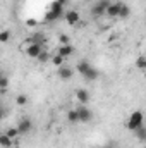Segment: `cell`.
Segmentation results:
<instances>
[{
    "label": "cell",
    "instance_id": "cell-1",
    "mask_svg": "<svg viewBox=\"0 0 146 148\" xmlns=\"http://www.w3.org/2000/svg\"><path fill=\"white\" fill-rule=\"evenodd\" d=\"M76 69H77V73L81 74L84 79H88V81H96V79H98V71H96L88 60H81Z\"/></svg>",
    "mask_w": 146,
    "mask_h": 148
},
{
    "label": "cell",
    "instance_id": "cell-2",
    "mask_svg": "<svg viewBox=\"0 0 146 148\" xmlns=\"http://www.w3.org/2000/svg\"><path fill=\"white\" fill-rule=\"evenodd\" d=\"M143 121H145V115H143V112H132L131 115H129V121H127V127L131 129V131H136V129H139L141 126H143Z\"/></svg>",
    "mask_w": 146,
    "mask_h": 148
},
{
    "label": "cell",
    "instance_id": "cell-3",
    "mask_svg": "<svg viewBox=\"0 0 146 148\" xmlns=\"http://www.w3.org/2000/svg\"><path fill=\"white\" fill-rule=\"evenodd\" d=\"M110 3H112L110 0H98V2L91 7V16H93V17H102V16H105Z\"/></svg>",
    "mask_w": 146,
    "mask_h": 148
},
{
    "label": "cell",
    "instance_id": "cell-4",
    "mask_svg": "<svg viewBox=\"0 0 146 148\" xmlns=\"http://www.w3.org/2000/svg\"><path fill=\"white\" fill-rule=\"evenodd\" d=\"M62 3H59V2H55L50 9H48V12H46V16H45V21L46 23H50V21H55V19H59L60 16H62Z\"/></svg>",
    "mask_w": 146,
    "mask_h": 148
},
{
    "label": "cell",
    "instance_id": "cell-5",
    "mask_svg": "<svg viewBox=\"0 0 146 148\" xmlns=\"http://www.w3.org/2000/svg\"><path fill=\"white\" fill-rule=\"evenodd\" d=\"M43 52V45L40 43H33L31 40H28V47H26V55L31 59H38Z\"/></svg>",
    "mask_w": 146,
    "mask_h": 148
},
{
    "label": "cell",
    "instance_id": "cell-6",
    "mask_svg": "<svg viewBox=\"0 0 146 148\" xmlns=\"http://www.w3.org/2000/svg\"><path fill=\"white\" fill-rule=\"evenodd\" d=\"M17 129H19L21 134H28V133L33 129V122H31V119H29V117H23V119L17 122Z\"/></svg>",
    "mask_w": 146,
    "mask_h": 148
},
{
    "label": "cell",
    "instance_id": "cell-7",
    "mask_svg": "<svg viewBox=\"0 0 146 148\" xmlns=\"http://www.w3.org/2000/svg\"><path fill=\"white\" fill-rule=\"evenodd\" d=\"M77 114H79V122H89L93 119V112L89 110L88 107H84V105H81L77 109Z\"/></svg>",
    "mask_w": 146,
    "mask_h": 148
},
{
    "label": "cell",
    "instance_id": "cell-8",
    "mask_svg": "<svg viewBox=\"0 0 146 148\" xmlns=\"http://www.w3.org/2000/svg\"><path fill=\"white\" fill-rule=\"evenodd\" d=\"M79 21H81V16H79L77 10H67V12H65V23H67L69 26H76Z\"/></svg>",
    "mask_w": 146,
    "mask_h": 148
},
{
    "label": "cell",
    "instance_id": "cell-9",
    "mask_svg": "<svg viewBox=\"0 0 146 148\" xmlns=\"http://www.w3.org/2000/svg\"><path fill=\"white\" fill-rule=\"evenodd\" d=\"M120 3H122V2H112V3L108 5V9H107V14H105V16H108L110 19H112V17H119Z\"/></svg>",
    "mask_w": 146,
    "mask_h": 148
},
{
    "label": "cell",
    "instance_id": "cell-10",
    "mask_svg": "<svg viewBox=\"0 0 146 148\" xmlns=\"http://www.w3.org/2000/svg\"><path fill=\"white\" fill-rule=\"evenodd\" d=\"M57 74H59V77L60 79H64V81H67V79H71L72 77V74H74V71L69 67V66H62V67H59V71H57Z\"/></svg>",
    "mask_w": 146,
    "mask_h": 148
},
{
    "label": "cell",
    "instance_id": "cell-11",
    "mask_svg": "<svg viewBox=\"0 0 146 148\" xmlns=\"http://www.w3.org/2000/svg\"><path fill=\"white\" fill-rule=\"evenodd\" d=\"M76 100H77L81 105L88 103V102H89V93H88V90H84V88H79V90L76 91Z\"/></svg>",
    "mask_w": 146,
    "mask_h": 148
},
{
    "label": "cell",
    "instance_id": "cell-12",
    "mask_svg": "<svg viewBox=\"0 0 146 148\" xmlns=\"http://www.w3.org/2000/svg\"><path fill=\"white\" fill-rule=\"evenodd\" d=\"M57 53H59V55H62L64 59H69V57L74 53V47L71 45V43H69V45H60Z\"/></svg>",
    "mask_w": 146,
    "mask_h": 148
},
{
    "label": "cell",
    "instance_id": "cell-13",
    "mask_svg": "<svg viewBox=\"0 0 146 148\" xmlns=\"http://www.w3.org/2000/svg\"><path fill=\"white\" fill-rule=\"evenodd\" d=\"M131 16V9L127 3H120V12H119V17L120 19H127Z\"/></svg>",
    "mask_w": 146,
    "mask_h": 148
},
{
    "label": "cell",
    "instance_id": "cell-14",
    "mask_svg": "<svg viewBox=\"0 0 146 148\" xmlns=\"http://www.w3.org/2000/svg\"><path fill=\"white\" fill-rule=\"evenodd\" d=\"M12 143H14V140H12V138H9L5 133L0 136V145H2V148H10V147H12Z\"/></svg>",
    "mask_w": 146,
    "mask_h": 148
},
{
    "label": "cell",
    "instance_id": "cell-15",
    "mask_svg": "<svg viewBox=\"0 0 146 148\" xmlns=\"http://www.w3.org/2000/svg\"><path fill=\"white\" fill-rule=\"evenodd\" d=\"M28 102H29V98H28V95H24V93H21V95H17V97H16V103H17L19 107L28 105Z\"/></svg>",
    "mask_w": 146,
    "mask_h": 148
},
{
    "label": "cell",
    "instance_id": "cell-16",
    "mask_svg": "<svg viewBox=\"0 0 146 148\" xmlns=\"http://www.w3.org/2000/svg\"><path fill=\"white\" fill-rule=\"evenodd\" d=\"M64 60H65V59H64L62 55H59V53L52 57V64H53V66H57V67H62V66H64Z\"/></svg>",
    "mask_w": 146,
    "mask_h": 148
},
{
    "label": "cell",
    "instance_id": "cell-17",
    "mask_svg": "<svg viewBox=\"0 0 146 148\" xmlns=\"http://www.w3.org/2000/svg\"><path fill=\"white\" fill-rule=\"evenodd\" d=\"M7 88H9V79H7L5 74H2V76H0V90H2V93H5Z\"/></svg>",
    "mask_w": 146,
    "mask_h": 148
},
{
    "label": "cell",
    "instance_id": "cell-18",
    "mask_svg": "<svg viewBox=\"0 0 146 148\" xmlns=\"http://www.w3.org/2000/svg\"><path fill=\"white\" fill-rule=\"evenodd\" d=\"M5 134H7L9 138H12V140H16V138H17V136L21 134V133H19V129H17V126H16V127H9V129L5 131Z\"/></svg>",
    "mask_w": 146,
    "mask_h": 148
},
{
    "label": "cell",
    "instance_id": "cell-19",
    "mask_svg": "<svg viewBox=\"0 0 146 148\" xmlns=\"http://www.w3.org/2000/svg\"><path fill=\"white\" fill-rule=\"evenodd\" d=\"M67 119H69V122H79V114H77V109H76V110H69V112H67Z\"/></svg>",
    "mask_w": 146,
    "mask_h": 148
},
{
    "label": "cell",
    "instance_id": "cell-20",
    "mask_svg": "<svg viewBox=\"0 0 146 148\" xmlns=\"http://www.w3.org/2000/svg\"><path fill=\"white\" fill-rule=\"evenodd\" d=\"M31 41H33V43H40V45H45V38H43L41 33H36L35 36L31 38Z\"/></svg>",
    "mask_w": 146,
    "mask_h": 148
},
{
    "label": "cell",
    "instance_id": "cell-21",
    "mask_svg": "<svg viewBox=\"0 0 146 148\" xmlns=\"http://www.w3.org/2000/svg\"><path fill=\"white\" fill-rule=\"evenodd\" d=\"M136 66H138V69L145 71V66H146V57H138V60H136Z\"/></svg>",
    "mask_w": 146,
    "mask_h": 148
},
{
    "label": "cell",
    "instance_id": "cell-22",
    "mask_svg": "<svg viewBox=\"0 0 146 148\" xmlns=\"http://www.w3.org/2000/svg\"><path fill=\"white\" fill-rule=\"evenodd\" d=\"M9 38H10V33H9L7 29L0 33V41H2V43H7V41H9Z\"/></svg>",
    "mask_w": 146,
    "mask_h": 148
},
{
    "label": "cell",
    "instance_id": "cell-23",
    "mask_svg": "<svg viewBox=\"0 0 146 148\" xmlns=\"http://www.w3.org/2000/svg\"><path fill=\"white\" fill-rule=\"evenodd\" d=\"M134 133H136V136H139L141 140H145V138H146V129H145V127H143V126H141L139 129H136Z\"/></svg>",
    "mask_w": 146,
    "mask_h": 148
},
{
    "label": "cell",
    "instance_id": "cell-24",
    "mask_svg": "<svg viewBox=\"0 0 146 148\" xmlns=\"http://www.w3.org/2000/svg\"><path fill=\"white\" fill-rule=\"evenodd\" d=\"M38 60H40V62H46V60H52V59H50L48 52H45V50H43V52H41V55L38 57Z\"/></svg>",
    "mask_w": 146,
    "mask_h": 148
},
{
    "label": "cell",
    "instance_id": "cell-25",
    "mask_svg": "<svg viewBox=\"0 0 146 148\" xmlns=\"http://www.w3.org/2000/svg\"><path fill=\"white\" fill-rule=\"evenodd\" d=\"M59 40H60V45H69L71 43V38L67 36V35H60Z\"/></svg>",
    "mask_w": 146,
    "mask_h": 148
},
{
    "label": "cell",
    "instance_id": "cell-26",
    "mask_svg": "<svg viewBox=\"0 0 146 148\" xmlns=\"http://www.w3.org/2000/svg\"><path fill=\"white\" fill-rule=\"evenodd\" d=\"M28 26H36V21H33V19H29V21H28Z\"/></svg>",
    "mask_w": 146,
    "mask_h": 148
},
{
    "label": "cell",
    "instance_id": "cell-27",
    "mask_svg": "<svg viewBox=\"0 0 146 148\" xmlns=\"http://www.w3.org/2000/svg\"><path fill=\"white\" fill-rule=\"evenodd\" d=\"M57 2H59V3H62V5H65V3H67V0H57Z\"/></svg>",
    "mask_w": 146,
    "mask_h": 148
},
{
    "label": "cell",
    "instance_id": "cell-28",
    "mask_svg": "<svg viewBox=\"0 0 146 148\" xmlns=\"http://www.w3.org/2000/svg\"><path fill=\"white\" fill-rule=\"evenodd\" d=\"M103 148H115V147H113V145H105Z\"/></svg>",
    "mask_w": 146,
    "mask_h": 148
},
{
    "label": "cell",
    "instance_id": "cell-29",
    "mask_svg": "<svg viewBox=\"0 0 146 148\" xmlns=\"http://www.w3.org/2000/svg\"><path fill=\"white\" fill-rule=\"evenodd\" d=\"M145 71H146V66H145Z\"/></svg>",
    "mask_w": 146,
    "mask_h": 148
},
{
    "label": "cell",
    "instance_id": "cell-30",
    "mask_svg": "<svg viewBox=\"0 0 146 148\" xmlns=\"http://www.w3.org/2000/svg\"><path fill=\"white\" fill-rule=\"evenodd\" d=\"M145 141H146V138H145Z\"/></svg>",
    "mask_w": 146,
    "mask_h": 148
}]
</instances>
